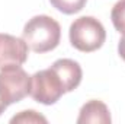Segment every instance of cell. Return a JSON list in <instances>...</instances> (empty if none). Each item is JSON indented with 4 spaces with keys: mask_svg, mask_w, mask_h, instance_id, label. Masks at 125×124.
Returning a JSON list of instances; mask_svg holds the SVG:
<instances>
[{
    "mask_svg": "<svg viewBox=\"0 0 125 124\" xmlns=\"http://www.w3.org/2000/svg\"><path fill=\"white\" fill-rule=\"evenodd\" d=\"M22 38L32 51L39 54L48 53L60 44L61 26L54 18L38 15L25 24Z\"/></svg>",
    "mask_w": 125,
    "mask_h": 124,
    "instance_id": "obj_1",
    "label": "cell"
},
{
    "mask_svg": "<svg viewBox=\"0 0 125 124\" xmlns=\"http://www.w3.org/2000/svg\"><path fill=\"white\" fill-rule=\"evenodd\" d=\"M68 37L71 45L76 50L83 53H92L103 45L106 39V31L100 21H97L96 18L82 16L70 25Z\"/></svg>",
    "mask_w": 125,
    "mask_h": 124,
    "instance_id": "obj_2",
    "label": "cell"
},
{
    "mask_svg": "<svg viewBox=\"0 0 125 124\" xmlns=\"http://www.w3.org/2000/svg\"><path fill=\"white\" fill-rule=\"evenodd\" d=\"M65 93L61 79L54 72L52 67L39 70L31 76L29 82V95L44 105L55 104L62 95Z\"/></svg>",
    "mask_w": 125,
    "mask_h": 124,
    "instance_id": "obj_3",
    "label": "cell"
},
{
    "mask_svg": "<svg viewBox=\"0 0 125 124\" xmlns=\"http://www.w3.org/2000/svg\"><path fill=\"white\" fill-rule=\"evenodd\" d=\"M31 76L16 64L0 69V93L7 105L22 101L29 95Z\"/></svg>",
    "mask_w": 125,
    "mask_h": 124,
    "instance_id": "obj_4",
    "label": "cell"
},
{
    "mask_svg": "<svg viewBox=\"0 0 125 124\" xmlns=\"http://www.w3.org/2000/svg\"><path fill=\"white\" fill-rule=\"evenodd\" d=\"M28 44L23 38L0 34V69L6 66H22L28 60Z\"/></svg>",
    "mask_w": 125,
    "mask_h": 124,
    "instance_id": "obj_5",
    "label": "cell"
},
{
    "mask_svg": "<svg viewBox=\"0 0 125 124\" xmlns=\"http://www.w3.org/2000/svg\"><path fill=\"white\" fill-rule=\"evenodd\" d=\"M51 67L61 79L65 93L74 91L80 85L82 77H83V72H82V67L77 62H74L71 59H60V60L52 63Z\"/></svg>",
    "mask_w": 125,
    "mask_h": 124,
    "instance_id": "obj_6",
    "label": "cell"
},
{
    "mask_svg": "<svg viewBox=\"0 0 125 124\" xmlns=\"http://www.w3.org/2000/svg\"><path fill=\"white\" fill-rule=\"evenodd\" d=\"M111 112L106 104L99 99H90L80 108L77 124H111Z\"/></svg>",
    "mask_w": 125,
    "mask_h": 124,
    "instance_id": "obj_7",
    "label": "cell"
},
{
    "mask_svg": "<svg viewBox=\"0 0 125 124\" xmlns=\"http://www.w3.org/2000/svg\"><path fill=\"white\" fill-rule=\"evenodd\" d=\"M87 0H50V3L61 13L65 15H74L80 12Z\"/></svg>",
    "mask_w": 125,
    "mask_h": 124,
    "instance_id": "obj_8",
    "label": "cell"
},
{
    "mask_svg": "<svg viewBox=\"0 0 125 124\" xmlns=\"http://www.w3.org/2000/svg\"><path fill=\"white\" fill-rule=\"evenodd\" d=\"M111 19L115 29L121 34H125V0H119L115 3L111 12Z\"/></svg>",
    "mask_w": 125,
    "mask_h": 124,
    "instance_id": "obj_9",
    "label": "cell"
},
{
    "mask_svg": "<svg viewBox=\"0 0 125 124\" xmlns=\"http://www.w3.org/2000/svg\"><path fill=\"white\" fill-rule=\"evenodd\" d=\"M10 123H47V118L41 114H38L36 111L29 110V111H22L18 115L12 117Z\"/></svg>",
    "mask_w": 125,
    "mask_h": 124,
    "instance_id": "obj_10",
    "label": "cell"
},
{
    "mask_svg": "<svg viewBox=\"0 0 125 124\" xmlns=\"http://www.w3.org/2000/svg\"><path fill=\"white\" fill-rule=\"evenodd\" d=\"M118 53H119L121 59L125 62V34L122 35V38H121L119 42H118Z\"/></svg>",
    "mask_w": 125,
    "mask_h": 124,
    "instance_id": "obj_11",
    "label": "cell"
},
{
    "mask_svg": "<svg viewBox=\"0 0 125 124\" xmlns=\"http://www.w3.org/2000/svg\"><path fill=\"white\" fill-rule=\"evenodd\" d=\"M7 107H9V105L6 104V101L3 99V96H1V93H0V115L4 112V110H6Z\"/></svg>",
    "mask_w": 125,
    "mask_h": 124,
    "instance_id": "obj_12",
    "label": "cell"
}]
</instances>
